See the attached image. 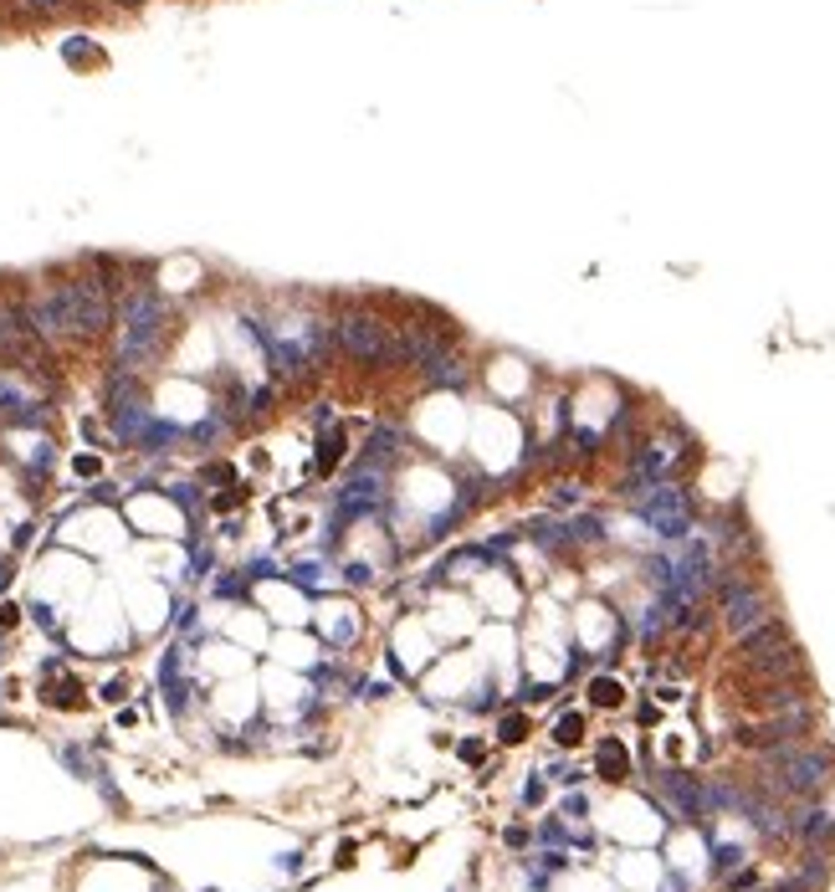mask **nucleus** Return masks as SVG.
Instances as JSON below:
<instances>
[{
    "label": "nucleus",
    "mask_w": 835,
    "mask_h": 892,
    "mask_svg": "<svg viewBox=\"0 0 835 892\" xmlns=\"http://www.w3.org/2000/svg\"><path fill=\"white\" fill-rule=\"evenodd\" d=\"M580 733H584V718H580V714H569L564 724L553 729V739H559V743H574V739H580Z\"/></svg>",
    "instance_id": "6e6552de"
},
{
    "label": "nucleus",
    "mask_w": 835,
    "mask_h": 892,
    "mask_svg": "<svg viewBox=\"0 0 835 892\" xmlns=\"http://www.w3.org/2000/svg\"><path fill=\"white\" fill-rule=\"evenodd\" d=\"M329 324H333V355L354 359L364 370H395L400 365V334L380 313L349 308L339 318H329Z\"/></svg>",
    "instance_id": "f257e3e1"
},
{
    "label": "nucleus",
    "mask_w": 835,
    "mask_h": 892,
    "mask_svg": "<svg viewBox=\"0 0 835 892\" xmlns=\"http://www.w3.org/2000/svg\"><path fill=\"white\" fill-rule=\"evenodd\" d=\"M641 513H646V523L667 539L692 529V498H686V488H677V482H657L651 492H641Z\"/></svg>",
    "instance_id": "423d86ee"
},
{
    "label": "nucleus",
    "mask_w": 835,
    "mask_h": 892,
    "mask_svg": "<svg viewBox=\"0 0 835 892\" xmlns=\"http://www.w3.org/2000/svg\"><path fill=\"white\" fill-rule=\"evenodd\" d=\"M67 303H73V334H103L119 318L113 283H103V278H73L67 283Z\"/></svg>",
    "instance_id": "20e7f679"
},
{
    "label": "nucleus",
    "mask_w": 835,
    "mask_h": 892,
    "mask_svg": "<svg viewBox=\"0 0 835 892\" xmlns=\"http://www.w3.org/2000/svg\"><path fill=\"white\" fill-rule=\"evenodd\" d=\"M605 770H611V780L626 774V754H620V743H605Z\"/></svg>",
    "instance_id": "1a4fd4ad"
},
{
    "label": "nucleus",
    "mask_w": 835,
    "mask_h": 892,
    "mask_svg": "<svg viewBox=\"0 0 835 892\" xmlns=\"http://www.w3.org/2000/svg\"><path fill=\"white\" fill-rule=\"evenodd\" d=\"M763 770H769V785L784 795H815L831 780V754L800 739L784 749H763Z\"/></svg>",
    "instance_id": "7ed1b4c3"
},
{
    "label": "nucleus",
    "mask_w": 835,
    "mask_h": 892,
    "mask_svg": "<svg viewBox=\"0 0 835 892\" xmlns=\"http://www.w3.org/2000/svg\"><path fill=\"white\" fill-rule=\"evenodd\" d=\"M169 339V308L154 287H134L123 297V370H134L139 359L160 355V344Z\"/></svg>",
    "instance_id": "f03ea898"
},
{
    "label": "nucleus",
    "mask_w": 835,
    "mask_h": 892,
    "mask_svg": "<svg viewBox=\"0 0 835 892\" xmlns=\"http://www.w3.org/2000/svg\"><path fill=\"white\" fill-rule=\"evenodd\" d=\"M723 621H728L733 637H748V631H759L763 621H774L763 585H754V580H728L723 585Z\"/></svg>",
    "instance_id": "39448f33"
},
{
    "label": "nucleus",
    "mask_w": 835,
    "mask_h": 892,
    "mask_svg": "<svg viewBox=\"0 0 835 892\" xmlns=\"http://www.w3.org/2000/svg\"><path fill=\"white\" fill-rule=\"evenodd\" d=\"M590 698H595L600 708H615V703H620V683H611V677H600V683H590Z\"/></svg>",
    "instance_id": "0eeeda50"
},
{
    "label": "nucleus",
    "mask_w": 835,
    "mask_h": 892,
    "mask_svg": "<svg viewBox=\"0 0 835 892\" xmlns=\"http://www.w3.org/2000/svg\"><path fill=\"white\" fill-rule=\"evenodd\" d=\"M523 729H528L523 718H507V724H503V739H507V743H518V739H523Z\"/></svg>",
    "instance_id": "9d476101"
}]
</instances>
